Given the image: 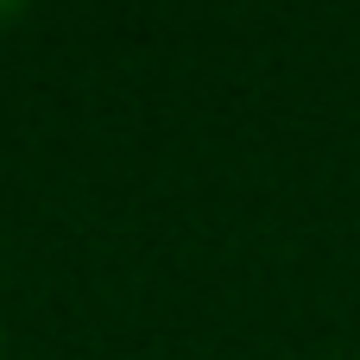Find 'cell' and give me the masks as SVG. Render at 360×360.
<instances>
[{"label":"cell","mask_w":360,"mask_h":360,"mask_svg":"<svg viewBox=\"0 0 360 360\" xmlns=\"http://www.w3.org/2000/svg\"><path fill=\"white\" fill-rule=\"evenodd\" d=\"M13 19H19V6H0V25H13Z\"/></svg>","instance_id":"obj_1"}]
</instances>
